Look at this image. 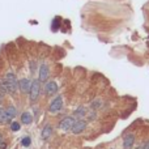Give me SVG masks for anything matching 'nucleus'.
<instances>
[{
  "label": "nucleus",
  "instance_id": "a211bd4d",
  "mask_svg": "<svg viewBox=\"0 0 149 149\" xmlns=\"http://www.w3.org/2000/svg\"><path fill=\"white\" fill-rule=\"evenodd\" d=\"M141 149H149V140H148V141H145L144 144L141 145Z\"/></svg>",
  "mask_w": 149,
  "mask_h": 149
},
{
  "label": "nucleus",
  "instance_id": "7ed1b4c3",
  "mask_svg": "<svg viewBox=\"0 0 149 149\" xmlns=\"http://www.w3.org/2000/svg\"><path fill=\"white\" fill-rule=\"evenodd\" d=\"M62 109H63V98H62V95H56V97L51 101V103H50L49 111L51 114H56V113H59Z\"/></svg>",
  "mask_w": 149,
  "mask_h": 149
},
{
  "label": "nucleus",
  "instance_id": "423d86ee",
  "mask_svg": "<svg viewBox=\"0 0 149 149\" xmlns=\"http://www.w3.org/2000/svg\"><path fill=\"white\" fill-rule=\"evenodd\" d=\"M58 89H59V86H58V84L55 81H46V85H45V94L46 95H54L56 94Z\"/></svg>",
  "mask_w": 149,
  "mask_h": 149
},
{
  "label": "nucleus",
  "instance_id": "412c9836",
  "mask_svg": "<svg viewBox=\"0 0 149 149\" xmlns=\"http://www.w3.org/2000/svg\"><path fill=\"white\" fill-rule=\"evenodd\" d=\"M1 140H3V135L0 134V141H1Z\"/></svg>",
  "mask_w": 149,
  "mask_h": 149
},
{
  "label": "nucleus",
  "instance_id": "f257e3e1",
  "mask_svg": "<svg viewBox=\"0 0 149 149\" xmlns=\"http://www.w3.org/2000/svg\"><path fill=\"white\" fill-rule=\"evenodd\" d=\"M18 89V81L15 73L8 72L4 77L0 79V93L1 94H13Z\"/></svg>",
  "mask_w": 149,
  "mask_h": 149
},
{
  "label": "nucleus",
  "instance_id": "1a4fd4ad",
  "mask_svg": "<svg viewBox=\"0 0 149 149\" xmlns=\"http://www.w3.org/2000/svg\"><path fill=\"white\" fill-rule=\"evenodd\" d=\"M134 144H135V135H132V134L126 135L123 139V148L124 149H132Z\"/></svg>",
  "mask_w": 149,
  "mask_h": 149
},
{
  "label": "nucleus",
  "instance_id": "0eeeda50",
  "mask_svg": "<svg viewBox=\"0 0 149 149\" xmlns=\"http://www.w3.org/2000/svg\"><path fill=\"white\" fill-rule=\"evenodd\" d=\"M50 77V70L47 64H41L39 65V81L41 82H46Z\"/></svg>",
  "mask_w": 149,
  "mask_h": 149
},
{
  "label": "nucleus",
  "instance_id": "f03ea898",
  "mask_svg": "<svg viewBox=\"0 0 149 149\" xmlns=\"http://www.w3.org/2000/svg\"><path fill=\"white\" fill-rule=\"evenodd\" d=\"M29 94H30L29 100H30L31 103H34V102L38 101L39 94H41V81H39V80H34V81H31V86H30V92H29Z\"/></svg>",
  "mask_w": 149,
  "mask_h": 149
},
{
  "label": "nucleus",
  "instance_id": "f8f14e48",
  "mask_svg": "<svg viewBox=\"0 0 149 149\" xmlns=\"http://www.w3.org/2000/svg\"><path fill=\"white\" fill-rule=\"evenodd\" d=\"M10 120H12V119L8 116V114H7V111H5V109H1V107H0V124L10 123Z\"/></svg>",
  "mask_w": 149,
  "mask_h": 149
},
{
  "label": "nucleus",
  "instance_id": "4468645a",
  "mask_svg": "<svg viewBox=\"0 0 149 149\" xmlns=\"http://www.w3.org/2000/svg\"><path fill=\"white\" fill-rule=\"evenodd\" d=\"M5 111H7L8 116H9L10 119H13L16 115H17V111H16V107H15V106H8V107L5 109Z\"/></svg>",
  "mask_w": 149,
  "mask_h": 149
},
{
  "label": "nucleus",
  "instance_id": "2eb2a0df",
  "mask_svg": "<svg viewBox=\"0 0 149 149\" xmlns=\"http://www.w3.org/2000/svg\"><path fill=\"white\" fill-rule=\"evenodd\" d=\"M59 21H60L59 17H56L54 21H52V26H51V28H52V30H54V31H56L58 28H59Z\"/></svg>",
  "mask_w": 149,
  "mask_h": 149
},
{
  "label": "nucleus",
  "instance_id": "9b49d317",
  "mask_svg": "<svg viewBox=\"0 0 149 149\" xmlns=\"http://www.w3.org/2000/svg\"><path fill=\"white\" fill-rule=\"evenodd\" d=\"M21 123L26 124V126L31 124V123H33V115H31L30 113H28V111L22 113V114H21Z\"/></svg>",
  "mask_w": 149,
  "mask_h": 149
},
{
  "label": "nucleus",
  "instance_id": "f3484780",
  "mask_svg": "<svg viewBox=\"0 0 149 149\" xmlns=\"http://www.w3.org/2000/svg\"><path fill=\"white\" fill-rule=\"evenodd\" d=\"M22 145L24 147H29V145H30V137H24L22 139Z\"/></svg>",
  "mask_w": 149,
  "mask_h": 149
},
{
  "label": "nucleus",
  "instance_id": "aec40b11",
  "mask_svg": "<svg viewBox=\"0 0 149 149\" xmlns=\"http://www.w3.org/2000/svg\"><path fill=\"white\" fill-rule=\"evenodd\" d=\"M5 148H7V143L1 140V141H0V149H5Z\"/></svg>",
  "mask_w": 149,
  "mask_h": 149
},
{
  "label": "nucleus",
  "instance_id": "6ab92c4d",
  "mask_svg": "<svg viewBox=\"0 0 149 149\" xmlns=\"http://www.w3.org/2000/svg\"><path fill=\"white\" fill-rule=\"evenodd\" d=\"M100 105H101V101L95 100V101H94V102H93V103H92V107H93V109H94V106H100Z\"/></svg>",
  "mask_w": 149,
  "mask_h": 149
},
{
  "label": "nucleus",
  "instance_id": "20e7f679",
  "mask_svg": "<svg viewBox=\"0 0 149 149\" xmlns=\"http://www.w3.org/2000/svg\"><path fill=\"white\" fill-rule=\"evenodd\" d=\"M74 120L76 119L73 118V116H65L64 119H62L59 123V128L62 130V131H71L72 130V126L74 123Z\"/></svg>",
  "mask_w": 149,
  "mask_h": 149
},
{
  "label": "nucleus",
  "instance_id": "dca6fc26",
  "mask_svg": "<svg viewBox=\"0 0 149 149\" xmlns=\"http://www.w3.org/2000/svg\"><path fill=\"white\" fill-rule=\"evenodd\" d=\"M10 130H12L13 132L18 131V130H20V123H18V122H12V123H10Z\"/></svg>",
  "mask_w": 149,
  "mask_h": 149
},
{
  "label": "nucleus",
  "instance_id": "ddd939ff",
  "mask_svg": "<svg viewBox=\"0 0 149 149\" xmlns=\"http://www.w3.org/2000/svg\"><path fill=\"white\" fill-rule=\"evenodd\" d=\"M85 114H86V109L84 106H80L73 111V118H82V116H85Z\"/></svg>",
  "mask_w": 149,
  "mask_h": 149
},
{
  "label": "nucleus",
  "instance_id": "6e6552de",
  "mask_svg": "<svg viewBox=\"0 0 149 149\" xmlns=\"http://www.w3.org/2000/svg\"><path fill=\"white\" fill-rule=\"evenodd\" d=\"M30 86H31V81L29 79H21L18 81V89L21 90V93L28 94L30 92Z\"/></svg>",
  "mask_w": 149,
  "mask_h": 149
},
{
  "label": "nucleus",
  "instance_id": "4be33fe9",
  "mask_svg": "<svg viewBox=\"0 0 149 149\" xmlns=\"http://www.w3.org/2000/svg\"><path fill=\"white\" fill-rule=\"evenodd\" d=\"M113 149H115V148H113Z\"/></svg>",
  "mask_w": 149,
  "mask_h": 149
},
{
  "label": "nucleus",
  "instance_id": "9d476101",
  "mask_svg": "<svg viewBox=\"0 0 149 149\" xmlns=\"http://www.w3.org/2000/svg\"><path fill=\"white\" fill-rule=\"evenodd\" d=\"M51 135H52V126H51V124H46V126L43 127V130H42V132H41L42 139L47 140L50 136H51Z\"/></svg>",
  "mask_w": 149,
  "mask_h": 149
},
{
  "label": "nucleus",
  "instance_id": "39448f33",
  "mask_svg": "<svg viewBox=\"0 0 149 149\" xmlns=\"http://www.w3.org/2000/svg\"><path fill=\"white\" fill-rule=\"evenodd\" d=\"M86 126H88V123L85 120H82V119H77V120H74V123H73L72 130H71V131H72L74 135H79V134H81V132L85 131Z\"/></svg>",
  "mask_w": 149,
  "mask_h": 149
}]
</instances>
